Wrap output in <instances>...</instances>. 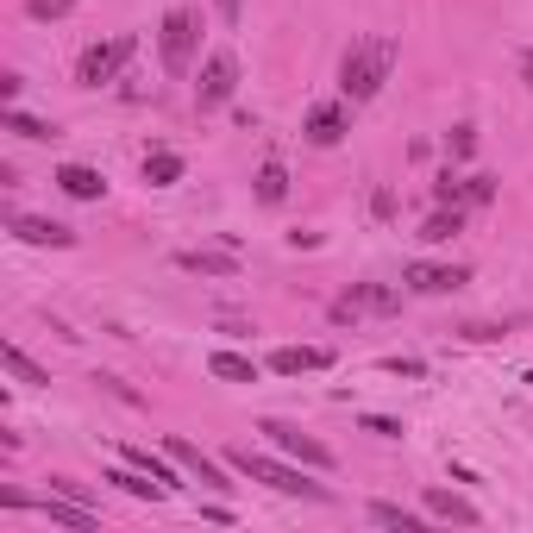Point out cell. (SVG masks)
<instances>
[{"mask_svg": "<svg viewBox=\"0 0 533 533\" xmlns=\"http://www.w3.org/2000/svg\"><path fill=\"white\" fill-rule=\"evenodd\" d=\"M389 69H396V38H358L352 51H345L339 63V88H345V101H370L377 88L389 82Z\"/></svg>", "mask_w": 533, "mask_h": 533, "instance_id": "obj_1", "label": "cell"}, {"mask_svg": "<svg viewBox=\"0 0 533 533\" xmlns=\"http://www.w3.org/2000/svg\"><path fill=\"white\" fill-rule=\"evenodd\" d=\"M226 465H233L239 477H251V483H270L276 496H301V502H327L333 490L327 483H308L301 471H289V465H276V458H264V452H251V446H233L226 452Z\"/></svg>", "mask_w": 533, "mask_h": 533, "instance_id": "obj_2", "label": "cell"}, {"mask_svg": "<svg viewBox=\"0 0 533 533\" xmlns=\"http://www.w3.org/2000/svg\"><path fill=\"white\" fill-rule=\"evenodd\" d=\"M195 44H201V13H195V7H170L164 26H157V51H164V69H170V76H189Z\"/></svg>", "mask_w": 533, "mask_h": 533, "instance_id": "obj_3", "label": "cell"}, {"mask_svg": "<svg viewBox=\"0 0 533 533\" xmlns=\"http://www.w3.org/2000/svg\"><path fill=\"white\" fill-rule=\"evenodd\" d=\"M132 51H138V38H132V32L107 38V44H88V51L76 57V88H101V82H113V76H120V69L132 63Z\"/></svg>", "mask_w": 533, "mask_h": 533, "instance_id": "obj_4", "label": "cell"}, {"mask_svg": "<svg viewBox=\"0 0 533 533\" xmlns=\"http://www.w3.org/2000/svg\"><path fill=\"white\" fill-rule=\"evenodd\" d=\"M233 88H239V57L233 51H214L201 63V82H195V113H214L233 101Z\"/></svg>", "mask_w": 533, "mask_h": 533, "instance_id": "obj_5", "label": "cell"}, {"mask_svg": "<svg viewBox=\"0 0 533 533\" xmlns=\"http://www.w3.org/2000/svg\"><path fill=\"white\" fill-rule=\"evenodd\" d=\"M258 433L270 439L276 452H289V458H301V465H314V471H333V465H339L333 446H320V439H314V433H301L295 421H264Z\"/></svg>", "mask_w": 533, "mask_h": 533, "instance_id": "obj_6", "label": "cell"}, {"mask_svg": "<svg viewBox=\"0 0 533 533\" xmlns=\"http://www.w3.org/2000/svg\"><path fill=\"white\" fill-rule=\"evenodd\" d=\"M402 283L414 289V295H458L471 283V264H427V258H414L408 270H402Z\"/></svg>", "mask_w": 533, "mask_h": 533, "instance_id": "obj_7", "label": "cell"}, {"mask_svg": "<svg viewBox=\"0 0 533 533\" xmlns=\"http://www.w3.org/2000/svg\"><path fill=\"white\" fill-rule=\"evenodd\" d=\"M164 452H170V458H176V465L189 471L195 483H207V490H233V483H226V471H220L214 458H207V452L195 446V439H182V433H170V439H164Z\"/></svg>", "mask_w": 533, "mask_h": 533, "instance_id": "obj_8", "label": "cell"}, {"mask_svg": "<svg viewBox=\"0 0 533 533\" xmlns=\"http://www.w3.org/2000/svg\"><path fill=\"white\" fill-rule=\"evenodd\" d=\"M301 132H308V145H339V138L352 132V101H320V107H308Z\"/></svg>", "mask_w": 533, "mask_h": 533, "instance_id": "obj_9", "label": "cell"}, {"mask_svg": "<svg viewBox=\"0 0 533 533\" xmlns=\"http://www.w3.org/2000/svg\"><path fill=\"white\" fill-rule=\"evenodd\" d=\"M13 239H26V245H51V251H69L76 245V226H63V220H44V214H13Z\"/></svg>", "mask_w": 533, "mask_h": 533, "instance_id": "obj_10", "label": "cell"}, {"mask_svg": "<svg viewBox=\"0 0 533 533\" xmlns=\"http://www.w3.org/2000/svg\"><path fill=\"white\" fill-rule=\"evenodd\" d=\"M358 308H370V314H396L402 295H396V289H377V283H352V295L333 301V320H352Z\"/></svg>", "mask_w": 533, "mask_h": 533, "instance_id": "obj_11", "label": "cell"}, {"mask_svg": "<svg viewBox=\"0 0 533 533\" xmlns=\"http://www.w3.org/2000/svg\"><path fill=\"white\" fill-rule=\"evenodd\" d=\"M327 364H333L327 345H283V352H270L276 377H301V370H327Z\"/></svg>", "mask_w": 533, "mask_h": 533, "instance_id": "obj_12", "label": "cell"}, {"mask_svg": "<svg viewBox=\"0 0 533 533\" xmlns=\"http://www.w3.org/2000/svg\"><path fill=\"white\" fill-rule=\"evenodd\" d=\"M421 508L433 521H452V527H477L483 515H477V502H465V496H452V490H427L421 496Z\"/></svg>", "mask_w": 533, "mask_h": 533, "instance_id": "obj_13", "label": "cell"}, {"mask_svg": "<svg viewBox=\"0 0 533 533\" xmlns=\"http://www.w3.org/2000/svg\"><path fill=\"white\" fill-rule=\"evenodd\" d=\"M57 189H63L69 201H101V195H107V176L88 170V164H63V170H57Z\"/></svg>", "mask_w": 533, "mask_h": 533, "instance_id": "obj_14", "label": "cell"}, {"mask_svg": "<svg viewBox=\"0 0 533 533\" xmlns=\"http://www.w3.org/2000/svg\"><path fill=\"white\" fill-rule=\"evenodd\" d=\"M176 264L189 270V276H239V258H233V251H182Z\"/></svg>", "mask_w": 533, "mask_h": 533, "instance_id": "obj_15", "label": "cell"}, {"mask_svg": "<svg viewBox=\"0 0 533 533\" xmlns=\"http://www.w3.org/2000/svg\"><path fill=\"white\" fill-rule=\"evenodd\" d=\"M107 483H120V490H126V496H138V502H157V496H164V483H157L151 471H138V465L107 471Z\"/></svg>", "mask_w": 533, "mask_h": 533, "instance_id": "obj_16", "label": "cell"}, {"mask_svg": "<svg viewBox=\"0 0 533 533\" xmlns=\"http://www.w3.org/2000/svg\"><path fill=\"white\" fill-rule=\"evenodd\" d=\"M207 370H214L220 383H258V364H251L245 352H214V358H207Z\"/></svg>", "mask_w": 533, "mask_h": 533, "instance_id": "obj_17", "label": "cell"}, {"mask_svg": "<svg viewBox=\"0 0 533 533\" xmlns=\"http://www.w3.org/2000/svg\"><path fill=\"white\" fill-rule=\"evenodd\" d=\"M182 170H189V164H182V151H151V157H145V182H151V189H170V182H182Z\"/></svg>", "mask_w": 533, "mask_h": 533, "instance_id": "obj_18", "label": "cell"}, {"mask_svg": "<svg viewBox=\"0 0 533 533\" xmlns=\"http://www.w3.org/2000/svg\"><path fill=\"white\" fill-rule=\"evenodd\" d=\"M0 126L19 132V138H38V145H44V138H57L51 120H38V113H19V107H0Z\"/></svg>", "mask_w": 533, "mask_h": 533, "instance_id": "obj_19", "label": "cell"}, {"mask_svg": "<svg viewBox=\"0 0 533 533\" xmlns=\"http://www.w3.org/2000/svg\"><path fill=\"white\" fill-rule=\"evenodd\" d=\"M370 521H377V527H402V533H421L427 527V515H408L402 502H370Z\"/></svg>", "mask_w": 533, "mask_h": 533, "instance_id": "obj_20", "label": "cell"}, {"mask_svg": "<svg viewBox=\"0 0 533 533\" xmlns=\"http://www.w3.org/2000/svg\"><path fill=\"white\" fill-rule=\"evenodd\" d=\"M452 233H465V214H458V207H439V214H427V226H421L427 245H446Z\"/></svg>", "mask_w": 533, "mask_h": 533, "instance_id": "obj_21", "label": "cell"}, {"mask_svg": "<svg viewBox=\"0 0 533 533\" xmlns=\"http://www.w3.org/2000/svg\"><path fill=\"white\" fill-rule=\"evenodd\" d=\"M0 364H7L19 383H51V370H44V364H32L26 352H19V345H0Z\"/></svg>", "mask_w": 533, "mask_h": 533, "instance_id": "obj_22", "label": "cell"}, {"mask_svg": "<svg viewBox=\"0 0 533 533\" xmlns=\"http://www.w3.org/2000/svg\"><path fill=\"white\" fill-rule=\"evenodd\" d=\"M283 195H289V170H283V164H264V170H258V201L276 207Z\"/></svg>", "mask_w": 533, "mask_h": 533, "instance_id": "obj_23", "label": "cell"}, {"mask_svg": "<svg viewBox=\"0 0 533 533\" xmlns=\"http://www.w3.org/2000/svg\"><path fill=\"white\" fill-rule=\"evenodd\" d=\"M471 151H477V126H452L446 132V157L458 164V157H471Z\"/></svg>", "mask_w": 533, "mask_h": 533, "instance_id": "obj_24", "label": "cell"}, {"mask_svg": "<svg viewBox=\"0 0 533 533\" xmlns=\"http://www.w3.org/2000/svg\"><path fill=\"white\" fill-rule=\"evenodd\" d=\"M465 201L471 207H490L496 201V176H465Z\"/></svg>", "mask_w": 533, "mask_h": 533, "instance_id": "obj_25", "label": "cell"}, {"mask_svg": "<svg viewBox=\"0 0 533 533\" xmlns=\"http://www.w3.org/2000/svg\"><path fill=\"white\" fill-rule=\"evenodd\" d=\"M433 201H439V207H458V201H465V182H458V176L446 170V176L433 182Z\"/></svg>", "mask_w": 533, "mask_h": 533, "instance_id": "obj_26", "label": "cell"}, {"mask_svg": "<svg viewBox=\"0 0 533 533\" xmlns=\"http://www.w3.org/2000/svg\"><path fill=\"white\" fill-rule=\"evenodd\" d=\"M358 427H364V433H377V439H402V421H396V414H364Z\"/></svg>", "mask_w": 533, "mask_h": 533, "instance_id": "obj_27", "label": "cell"}, {"mask_svg": "<svg viewBox=\"0 0 533 533\" xmlns=\"http://www.w3.org/2000/svg\"><path fill=\"white\" fill-rule=\"evenodd\" d=\"M383 370H389V377H427V364H421V358H402V352L383 358Z\"/></svg>", "mask_w": 533, "mask_h": 533, "instance_id": "obj_28", "label": "cell"}, {"mask_svg": "<svg viewBox=\"0 0 533 533\" xmlns=\"http://www.w3.org/2000/svg\"><path fill=\"white\" fill-rule=\"evenodd\" d=\"M69 7H76V0H26V13H32V19H63Z\"/></svg>", "mask_w": 533, "mask_h": 533, "instance_id": "obj_29", "label": "cell"}, {"mask_svg": "<svg viewBox=\"0 0 533 533\" xmlns=\"http://www.w3.org/2000/svg\"><path fill=\"white\" fill-rule=\"evenodd\" d=\"M370 214H377V220H396V195L377 189V195H370Z\"/></svg>", "mask_w": 533, "mask_h": 533, "instance_id": "obj_30", "label": "cell"}, {"mask_svg": "<svg viewBox=\"0 0 533 533\" xmlns=\"http://www.w3.org/2000/svg\"><path fill=\"white\" fill-rule=\"evenodd\" d=\"M214 7H220V19H226V26H239V13H245V0H214Z\"/></svg>", "mask_w": 533, "mask_h": 533, "instance_id": "obj_31", "label": "cell"}, {"mask_svg": "<svg viewBox=\"0 0 533 533\" xmlns=\"http://www.w3.org/2000/svg\"><path fill=\"white\" fill-rule=\"evenodd\" d=\"M521 76H527V88H533V51H521Z\"/></svg>", "mask_w": 533, "mask_h": 533, "instance_id": "obj_32", "label": "cell"}]
</instances>
